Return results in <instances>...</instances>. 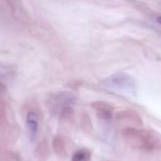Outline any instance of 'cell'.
<instances>
[{"instance_id":"8992f818","label":"cell","mask_w":161,"mask_h":161,"mask_svg":"<svg viewBox=\"0 0 161 161\" xmlns=\"http://www.w3.org/2000/svg\"><path fill=\"white\" fill-rule=\"evenodd\" d=\"M26 126L29 140L35 142L40 130V118L38 114L33 110H31L26 115Z\"/></svg>"},{"instance_id":"3957f363","label":"cell","mask_w":161,"mask_h":161,"mask_svg":"<svg viewBox=\"0 0 161 161\" xmlns=\"http://www.w3.org/2000/svg\"><path fill=\"white\" fill-rule=\"evenodd\" d=\"M76 97L69 92H60L54 94L48 100V108L52 114L58 116L66 108L73 107L76 103Z\"/></svg>"},{"instance_id":"7a4b0ae2","label":"cell","mask_w":161,"mask_h":161,"mask_svg":"<svg viewBox=\"0 0 161 161\" xmlns=\"http://www.w3.org/2000/svg\"><path fill=\"white\" fill-rule=\"evenodd\" d=\"M107 89L123 93H131L137 87V82L133 76L126 73H117L110 75L102 82Z\"/></svg>"},{"instance_id":"30bf717a","label":"cell","mask_w":161,"mask_h":161,"mask_svg":"<svg viewBox=\"0 0 161 161\" xmlns=\"http://www.w3.org/2000/svg\"><path fill=\"white\" fill-rule=\"evenodd\" d=\"M91 159V153L89 149L81 148L74 153L72 161H89Z\"/></svg>"},{"instance_id":"52a82bcc","label":"cell","mask_w":161,"mask_h":161,"mask_svg":"<svg viewBox=\"0 0 161 161\" xmlns=\"http://www.w3.org/2000/svg\"><path fill=\"white\" fill-rule=\"evenodd\" d=\"M52 147L58 156H63L66 154V142L63 136L56 135L54 137L53 142H52Z\"/></svg>"},{"instance_id":"5b68a950","label":"cell","mask_w":161,"mask_h":161,"mask_svg":"<svg viewBox=\"0 0 161 161\" xmlns=\"http://www.w3.org/2000/svg\"><path fill=\"white\" fill-rule=\"evenodd\" d=\"M95 111L97 118L105 123H110L113 118L114 108L111 105L104 101H95L91 104Z\"/></svg>"},{"instance_id":"6da1fadb","label":"cell","mask_w":161,"mask_h":161,"mask_svg":"<svg viewBox=\"0 0 161 161\" xmlns=\"http://www.w3.org/2000/svg\"><path fill=\"white\" fill-rule=\"evenodd\" d=\"M122 137L129 146L139 149L153 150L160 145L156 134L147 130L139 128H125L122 131Z\"/></svg>"},{"instance_id":"7c38bea8","label":"cell","mask_w":161,"mask_h":161,"mask_svg":"<svg viewBox=\"0 0 161 161\" xmlns=\"http://www.w3.org/2000/svg\"><path fill=\"white\" fill-rule=\"evenodd\" d=\"M156 21H157V22L159 23V24L161 25V16L160 17H158L157 19H156Z\"/></svg>"},{"instance_id":"9c48e42d","label":"cell","mask_w":161,"mask_h":161,"mask_svg":"<svg viewBox=\"0 0 161 161\" xmlns=\"http://www.w3.org/2000/svg\"><path fill=\"white\" fill-rule=\"evenodd\" d=\"M36 154L40 159H47V156L49 154V145L47 139H43L41 142L39 143L36 148Z\"/></svg>"},{"instance_id":"277c9868","label":"cell","mask_w":161,"mask_h":161,"mask_svg":"<svg viewBox=\"0 0 161 161\" xmlns=\"http://www.w3.org/2000/svg\"><path fill=\"white\" fill-rule=\"evenodd\" d=\"M115 123L118 126L125 128H139L143 125V122L138 113L132 110H123L115 114Z\"/></svg>"},{"instance_id":"8fae6325","label":"cell","mask_w":161,"mask_h":161,"mask_svg":"<svg viewBox=\"0 0 161 161\" xmlns=\"http://www.w3.org/2000/svg\"><path fill=\"white\" fill-rule=\"evenodd\" d=\"M6 90L5 85L3 84L2 82H0V92H3Z\"/></svg>"},{"instance_id":"ba28073f","label":"cell","mask_w":161,"mask_h":161,"mask_svg":"<svg viewBox=\"0 0 161 161\" xmlns=\"http://www.w3.org/2000/svg\"><path fill=\"white\" fill-rule=\"evenodd\" d=\"M80 126L86 134H92L93 132V126L90 117L86 113H82L80 117Z\"/></svg>"}]
</instances>
